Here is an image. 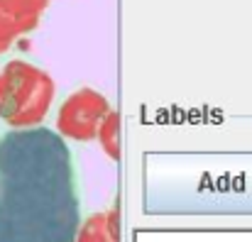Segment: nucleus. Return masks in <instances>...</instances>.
<instances>
[{
    "label": "nucleus",
    "instance_id": "1",
    "mask_svg": "<svg viewBox=\"0 0 252 242\" xmlns=\"http://www.w3.org/2000/svg\"><path fill=\"white\" fill-rule=\"evenodd\" d=\"M81 225L74 161L49 127L0 140V242H74Z\"/></svg>",
    "mask_w": 252,
    "mask_h": 242
},
{
    "label": "nucleus",
    "instance_id": "2",
    "mask_svg": "<svg viewBox=\"0 0 252 242\" xmlns=\"http://www.w3.org/2000/svg\"><path fill=\"white\" fill-rule=\"evenodd\" d=\"M54 98V81L47 71L12 59L0 71V118L12 127H34Z\"/></svg>",
    "mask_w": 252,
    "mask_h": 242
},
{
    "label": "nucleus",
    "instance_id": "3",
    "mask_svg": "<svg viewBox=\"0 0 252 242\" xmlns=\"http://www.w3.org/2000/svg\"><path fill=\"white\" fill-rule=\"evenodd\" d=\"M108 100L105 95H100L98 91H91V88H81L76 93H71L59 113H57V130L59 135L64 137H71V140H93L98 135V127L103 122V118L108 115Z\"/></svg>",
    "mask_w": 252,
    "mask_h": 242
},
{
    "label": "nucleus",
    "instance_id": "4",
    "mask_svg": "<svg viewBox=\"0 0 252 242\" xmlns=\"http://www.w3.org/2000/svg\"><path fill=\"white\" fill-rule=\"evenodd\" d=\"M74 240L76 242H118V213L115 211H105V213L91 215L84 225H79Z\"/></svg>",
    "mask_w": 252,
    "mask_h": 242
},
{
    "label": "nucleus",
    "instance_id": "5",
    "mask_svg": "<svg viewBox=\"0 0 252 242\" xmlns=\"http://www.w3.org/2000/svg\"><path fill=\"white\" fill-rule=\"evenodd\" d=\"M10 12L12 17L20 22L22 32H32L44 12V7L49 5V0H0Z\"/></svg>",
    "mask_w": 252,
    "mask_h": 242
},
{
    "label": "nucleus",
    "instance_id": "6",
    "mask_svg": "<svg viewBox=\"0 0 252 242\" xmlns=\"http://www.w3.org/2000/svg\"><path fill=\"white\" fill-rule=\"evenodd\" d=\"M118 127H120V120H118V113L115 110H108V115L103 118L100 127H98V135L100 137V145L105 150V154L110 159H118L120 157V142H118Z\"/></svg>",
    "mask_w": 252,
    "mask_h": 242
},
{
    "label": "nucleus",
    "instance_id": "7",
    "mask_svg": "<svg viewBox=\"0 0 252 242\" xmlns=\"http://www.w3.org/2000/svg\"><path fill=\"white\" fill-rule=\"evenodd\" d=\"M20 34H25L22 27H20V22H17V20L12 17V12L0 2V54L7 52L10 44H12Z\"/></svg>",
    "mask_w": 252,
    "mask_h": 242
}]
</instances>
